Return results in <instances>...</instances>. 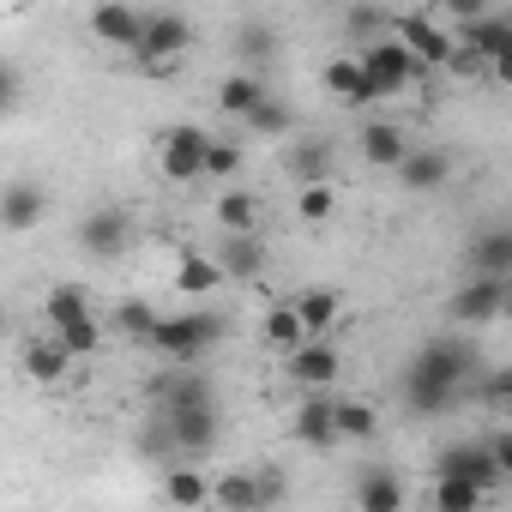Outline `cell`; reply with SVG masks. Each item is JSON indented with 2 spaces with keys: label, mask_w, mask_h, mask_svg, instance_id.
<instances>
[{
  "label": "cell",
  "mask_w": 512,
  "mask_h": 512,
  "mask_svg": "<svg viewBox=\"0 0 512 512\" xmlns=\"http://www.w3.org/2000/svg\"><path fill=\"white\" fill-rule=\"evenodd\" d=\"M476 380V356L464 338H428L410 362H404V410L410 416H446L464 404Z\"/></svg>",
  "instance_id": "cell-1"
},
{
  "label": "cell",
  "mask_w": 512,
  "mask_h": 512,
  "mask_svg": "<svg viewBox=\"0 0 512 512\" xmlns=\"http://www.w3.org/2000/svg\"><path fill=\"white\" fill-rule=\"evenodd\" d=\"M193 49V25L187 13H169V7H145V31H139V49H133V67L151 73V79H169L181 67V55Z\"/></svg>",
  "instance_id": "cell-2"
},
{
  "label": "cell",
  "mask_w": 512,
  "mask_h": 512,
  "mask_svg": "<svg viewBox=\"0 0 512 512\" xmlns=\"http://www.w3.org/2000/svg\"><path fill=\"white\" fill-rule=\"evenodd\" d=\"M217 338H223V314H211V308H187V314H157L151 350L169 356L175 368H187V362H199Z\"/></svg>",
  "instance_id": "cell-3"
},
{
  "label": "cell",
  "mask_w": 512,
  "mask_h": 512,
  "mask_svg": "<svg viewBox=\"0 0 512 512\" xmlns=\"http://www.w3.org/2000/svg\"><path fill=\"white\" fill-rule=\"evenodd\" d=\"M434 476L440 482H464V488H476L482 500L488 494H500L512 476L494 464V452H488V440H452L446 452H440V464H434Z\"/></svg>",
  "instance_id": "cell-4"
},
{
  "label": "cell",
  "mask_w": 512,
  "mask_h": 512,
  "mask_svg": "<svg viewBox=\"0 0 512 512\" xmlns=\"http://www.w3.org/2000/svg\"><path fill=\"white\" fill-rule=\"evenodd\" d=\"M133 235H139V223H133L127 205H97L79 223V253H85V260H97V266H109V260H121V253L133 247Z\"/></svg>",
  "instance_id": "cell-5"
},
{
  "label": "cell",
  "mask_w": 512,
  "mask_h": 512,
  "mask_svg": "<svg viewBox=\"0 0 512 512\" xmlns=\"http://www.w3.org/2000/svg\"><path fill=\"white\" fill-rule=\"evenodd\" d=\"M356 67L374 79V91H380V97H398V91L422 85V67H416V55H410V49H398L392 37H380V43L356 49Z\"/></svg>",
  "instance_id": "cell-6"
},
{
  "label": "cell",
  "mask_w": 512,
  "mask_h": 512,
  "mask_svg": "<svg viewBox=\"0 0 512 512\" xmlns=\"http://www.w3.org/2000/svg\"><path fill=\"white\" fill-rule=\"evenodd\" d=\"M392 43H398V49H410L422 73L452 61V31H446L434 13H398V19H392Z\"/></svg>",
  "instance_id": "cell-7"
},
{
  "label": "cell",
  "mask_w": 512,
  "mask_h": 512,
  "mask_svg": "<svg viewBox=\"0 0 512 512\" xmlns=\"http://www.w3.org/2000/svg\"><path fill=\"white\" fill-rule=\"evenodd\" d=\"M157 434H163L175 452L199 458V452H211V446H217V404H181V410H163Z\"/></svg>",
  "instance_id": "cell-8"
},
{
  "label": "cell",
  "mask_w": 512,
  "mask_h": 512,
  "mask_svg": "<svg viewBox=\"0 0 512 512\" xmlns=\"http://www.w3.org/2000/svg\"><path fill=\"white\" fill-rule=\"evenodd\" d=\"M284 374H290V386H302V392H332L338 374H344V362H338V350H332L326 338H308L302 350L284 356Z\"/></svg>",
  "instance_id": "cell-9"
},
{
  "label": "cell",
  "mask_w": 512,
  "mask_h": 512,
  "mask_svg": "<svg viewBox=\"0 0 512 512\" xmlns=\"http://www.w3.org/2000/svg\"><path fill=\"white\" fill-rule=\"evenodd\" d=\"M452 43H458V49H470L482 67H500V61H512V19H506V13H482V19L458 25V31H452Z\"/></svg>",
  "instance_id": "cell-10"
},
{
  "label": "cell",
  "mask_w": 512,
  "mask_h": 512,
  "mask_svg": "<svg viewBox=\"0 0 512 512\" xmlns=\"http://www.w3.org/2000/svg\"><path fill=\"white\" fill-rule=\"evenodd\" d=\"M205 145H211V133H205V127H193V121L169 127V133H163V145H157V163H163V175H169V181H199Z\"/></svg>",
  "instance_id": "cell-11"
},
{
  "label": "cell",
  "mask_w": 512,
  "mask_h": 512,
  "mask_svg": "<svg viewBox=\"0 0 512 512\" xmlns=\"http://www.w3.org/2000/svg\"><path fill=\"white\" fill-rule=\"evenodd\" d=\"M211 266L223 272V284H253V278H266L272 247L260 235H223V247L211 253Z\"/></svg>",
  "instance_id": "cell-12"
},
{
  "label": "cell",
  "mask_w": 512,
  "mask_h": 512,
  "mask_svg": "<svg viewBox=\"0 0 512 512\" xmlns=\"http://www.w3.org/2000/svg\"><path fill=\"white\" fill-rule=\"evenodd\" d=\"M506 296H512V278H470L452 296V320L458 326H488V320L506 314Z\"/></svg>",
  "instance_id": "cell-13"
},
{
  "label": "cell",
  "mask_w": 512,
  "mask_h": 512,
  "mask_svg": "<svg viewBox=\"0 0 512 512\" xmlns=\"http://www.w3.org/2000/svg\"><path fill=\"white\" fill-rule=\"evenodd\" d=\"M43 217H49V187L43 181H7L0 187V229L31 235Z\"/></svg>",
  "instance_id": "cell-14"
},
{
  "label": "cell",
  "mask_w": 512,
  "mask_h": 512,
  "mask_svg": "<svg viewBox=\"0 0 512 512\" xmlns=\"http://www.w3.org/2000/svg\"><path fill=\"white\" fill-rule=\"evenodd\" d=\"M91 37L109 43V49H139V31H145V7H91Z\"/></svg>",
  "instance_id": "cell-15"
},
{
  "label": "cell",
  "mask_w": 512,
  "mask_h": 512,
  "mask_svg": "<svg viewBox=\"0 0 512 512\" xmlns=\"http://www.w3.org/2000/svg\"><path fill=\"white\" fill-rule=\"evenodd\" d=\"M19 368H25V380H31V386H61V380L73 374V356H67V350L43 332V338H25Z\"/></svg>",
  "instance_id": "cell-16"
},
{
  "label": "cell",
  "mask_w": 512,
  "mask_h": 512,
  "mask_svg": "<svg viewBox=\"0 0 512 512\" xmlns=\"http://www.w3.org/2000/svg\"><path fill=\"white\" fill-rule=\"evenodd\" d=\"M290 434L302 440V446H338V428H332V392H302V404H296V416H290Z\"/></svg>",
  "instance_id": "cell-17"
},
{
  "label": "cell",
  "mask_w": 512,
  "mask_h": 512,
  "mask_svg": "<svg viewBox=\"0 0 512 512\" xmlns=\"http://www.w3.org/2000/svg\"><path fill=\"white\" fill-rule=\"evenodd\" d=\"M356 145H362V157H368L374 169H398V163L410 157V133H404L398 121H362Z\"/></svg>",
  "instance_id": "cell-18"
},
{
  "label": "cell",
  "mask_w": 512,
  "mask_h": 512,
  "mask_svg": "<svg viewBox=\"0 0 512 512\" xmlns=\"http://www.w3.org/2000/svg\"><path fill=\"white\" fill-rule=\"evenodd\" d=\"M410 193H440L446 187V175H452V157L446 151H434V145H410V157L392 169Z\"/></svg>",
  "instance_id": "cell-19"
},
{
  "label": "cell",
  "mask_w": 512,
  "mask_h": 512,
  "mask_svg": "<svg viewBox=\"0 0 512 512\" xmlns=\"http://www.w3.org/2000/svg\"><path fill=\"white\" fill-rule=\"evenodd\" d=\"M404 476L398 470H386V464H374V470H362L356 476V512H404Z\"/></svg>",
  "instance_id": "cell-20"
},
{
  "label": "cell",
  "mask_w": 512,
  "mask_h": 512,
  "mask_svg": "<svg viewBox=\"0 0 512 512\" xmlns=\"http://www.w3.org/2000/svg\"><path fill=\"white\" fill-rule=\"evenodd\" d=\"M470 266H476V278H512V229L506 223H488L470 241Z\"/></svg>",
  "instance_id": "cell-21"
},
{
  "label": "cell",
  "mask_w": 512,
  "mask_h": 512,
  "mask_svg": "<svg viewBox=\"0 0 512 512\" xmlns=\"http://www.w3.org/2000/svg\"><path fill=\"white\" fill-rule=\"evenodd\" d=\"M326 91H332L338 103H350V109H368V103H380V91H374V79L356 67V55H338V61H326Z\"/></svg>",
  "instance_id": "cell-22"
},
{
  "label": "cell",
  "mask_w": 512,
  "mask_h": 512,
  "mask_svg": "<svg viewBox=\"0 0 512 512\" xmlns=\"http://www.w3.org/2000/svg\"><path fill=\"white\" fill-rule=\"evenodd\" d=\"M338 308H344V302H338V290H332V284H308V290L290 302V314L302 320V332H308V338H326V332L338 326Z\"/></svg>",
  "instance_id": "cell-23"
},
{
  "label": "cell",
  "mask_w": 512,
  "mask_h": 512,
  "mask_svg": "<svg viewBox=\"0 0 512 512\" xmlns=\"http://www.w3.org/2000/svg\"><path fill=\"white\" fill-rule=\"evenodd\" d=\"M211 217H217L223 235H260V199L241 193V187H223L217 205H211Z\"/></svg>",
  "instance_id": "cell-24"
},
{
  "label": "cell",
  "mask_w": 512,
  "mask_h": 512,
  "mask_svg": "<svg viewBox=\"0 0 512 512\" xmlns=\"http://www.w3.org/2000/svg\"><path fill=\"white\" fill-rule=\"evenodd\" d=\"M163 500L181 506V512H199V506H211V476L193 470V464H169V476H163Z\"/></svg>",
  "instance_id": "cell-25"
},
{
  "label": "cell",
  "mask_w": 512,
  "mask_h": 512,
  "mask_svg": "<svg viewBox=\"0 0 512 512\" xmlns=\"http://www.w3.org/2000/svg\"><path fill=\"white\" fill-rule=\"evenodd\" d=\"M260 344H266L272 356H290V350H302V344H308V332H302V320L290 314V302L266 308V320H260Z\"/></svg>",
  "instance_id": "cell-26"
},
{
  "label": "cell",
  "mask_w": 512,
  "mask_h": 512,
  "mask_svg": "<svg viewBox=\"0 0 512 512\" xmlns=\"http://www.w3.org/2000/svg\"><path fill=\"white\" fill-rule=\"evenodd\" d=\"M290 175H296L302 187H332V145H326V139H302V145L290 151Z\"/></svg>",
  "instance_id": "cell-27"
},
{
  "label": "cell",
  "mask_w": 512,
  "mask_h": 512,
  "mask_svg": "<svg viewBox=\"0 0 512 512\" xmlns=\"http://www.w3.org/2000/svg\"><path fill=\"white\" fill-rule=\"evenodd\" d=\"M332 428H338V440H374L380 434V410L362 404V398H332Z\"/></svg>",
  "instance_id": "cell-28"
},
{
  "label": "cell",
  "mask_w": 512,
  "mask_h": 512,
  "mask_svg": "<svg viewBox=\"0 0 512 512\" xmlns=\"http://www.w3.org/2000/svg\"><path fill=\"white\" fill-rule=\"evenodd\" d=\"M266 91H272V85H266L260 73H229V79H217V109L241 121V115H247L253 103H260Z\"/></svg>",
  "instance_id": "cell-29"
},
{
  "label": "cell",
  "mask_w": 512,
  "mask_h": 512,
  "mask_svg": "<svg viewBox=\"0 0 512 512\" xmlns=\"http://www.w3.org/2000/svg\"><path fill=\"white\" fill-rule=\"evenodd\" d=\"M211 506H217V512H260V500H253V470H223V476H211Z\"/></svg>",
  "instance_id": "cell-30"
},
{
  "label": "cell",
  "mask_w": 512,
  "mask_h": 512,
  "mask_svg": "<svg viewBox=\"0 0 512 512\" xmlns=\"http://www.w3.org/2000/svg\"><path fill=\"white\" fill-rule=\"evenodd\" d=\"M85 314H91V302H85L79 284H49V296H43V320H49V332L73 326V320H85Z\"/></svg>",
  "instance_id": "cell-31"
},
{
  "label": "cell",
  "mask_w": 512,
  "mask_h": 512,
  "mask_svg": "<svg viewBox=\"0 0 512 512\" xmlns=\"http://www.w3.org/2000/svg\"><path fill=\"white\" fill-rule=\"evenodd\" d=\"M175 290H187V296H211V290H223V272L211 266V253H181Z\"/></svg>",
  "instance_id": "cell-32"
},
{
  "label": "cell",
  "mask_w": 512,
  "mask_h": 512,
  "mask_svg": "<svg viewBox=\"0 0 512 512\" xmlns=\"http://www.w3.org/2000/svg\"><path fill=\"white\" fill-rule=\"evenodd\" d=\"M241 127H247V133H272V139H278V133H290V127H296V115H290V103H284V97H272V91H266L260 103L241 115Z\"/></svg>",
  "instance_id": "cell-33"
},
{
  "label": "cell",
  "mask_w": 512,
  "mask_h": 512,
  "mask_svg": "<svg viewBox=\"0 0 512 512\" xmlns=\"http://www.w3.org/2000/svg\"><path fill=\"white\" fill-rule=\"evenodd\" d=\"M278 43H284V37H278V25H272V19H247V25L235 31V49H241L247 61H272V55H278Z\"/></svg>",
  "instance_id": "cell-34"
},
{
  "label": "cell",
  "mask_w": 512,
  "mask_h": 512,
  "mask_svg": "<svg viewBox=\"0 0 512 512\" xmlns=\"http://www.w3.org/2000/svg\"><path fill=\"white\" fill-rule=\"evenodd\" d=\"M49 338H55V344H61L73 362L103 350V326H97V314H85V320H73V326H61V332H49Z\"/></svg>",
  "instance_id": "cell-35"
},
{
  "label": "cell",
  "mask_w": 512,
  "mask_h": 512,
  "mask_svg": "<svg viewBox=\"0 0 512 512\" xmlns=\"http://www.w3.org/2000/svg\"><path fill=\"white\" fill-rule=\"evenodd\" d=\"M115 326H121L133 344H151V332H157V308L133 296V302H121V308H115Z\"/></svg>",
  "instance_id": "cell-36"
},
{
  "label": "cell",
  "mask_w": 512,
  "mask_h": 512,
  "mask_svg": "<svg viewBox=\"0 0 512 512\" xmlns=\"http://www.w3.org/2000/svg\"><path fill=\"white\" fill-rule=\"evenodd\" d=\"M428 506H434V512H482V494H476V488H464V482H440V476H434Z\"/></svg>",
  "instance_id": "cell-37"
},
{
  "label": "cell",
  "mask_w": 512,
  "mask_h": 512,
  "mask_svg": "<svg viewBox=\"0 0 512 512\" xmlns=\"http://www.w3.org/2000/svg\"><path fill=\"white\" fill-rule=\"evenodd\" d=\"M386 25H392V19H386V13H374V7H350V13H344V31L356 37V49L380 43V37H386Z\"/></svg>",
  "instance_id": "cell-38"
},
{
  "label": "cell",
  "mask_w": 512,
  "mask_h": 512,
  "mask_svg": "<svg viewBox=\"0 0 512 512\" xmlns=\"http://www.w3.org/2000/svg\"><path fill=\"white\" fill-rule=\"evenodd\" d=\"M241 169V145L235 139H211L205 145V163H199V175H211V181H229Z\"/></svg>",
  "instance_id": "cell-39"
},
{
  "label": "cell",
  "mask_w": 512,
  "mask_h": 512,
  "mask_svg": "<svg viewBox=\"0 0 512 512\" xmlns=\"http://www.w3.org/2000/svg\"><path fill=\"white\" fill-rule=\"evenodd\" d=\"M332 211H338V193H332V187H302V193H296V217H302V223H326Z\"/></svg>",
  "instance_id": "cell-40"
},
{
  "label": "cell",
  "mask_w": 512,
  "mask_h": 512,
  "mask_svg": "<svg viewBox=\"0 0 512 512\" xmlns=\"http://www.w3.org/2000/svg\"><path fill=\"white\" fill-rule=\"evenodd\" d=\"M284 470H253V500H260V512H272V506H284Z\"/></svg>",
  "instance_id": "cell-41"
},
{
  "label": "cell",
  "mask_w": 512,
  "mask_h": 512,
  "mask_svg": "<svg viewBox=\"0 0 512 512\" xmlns=\"http://www.w3.org/2000/svg\"><path fill=\"white\" fill-rule=\"evenodd\" d=\"M470 386H476V392H482V404H494V410L512 398V374H506V368H494V374H476Z\"/></svg>",
  "instance_id": "cell-42"
},
{
  "label": "cell",
  "mask_w": 512,
  "mask_h": 512,
  "mask_svg": "<svg viewBox=\"0 0 512 512\" xmlns=\"http://www.w3.org/2000/svg\"><path fill=\"white\" fill-rule=\"evenodd\" d=\"M446 73H458V79H482L488 67H482V61H476L470 49H458V43H452V61H446Z\"/></svg>",
  "instance_id": "cell-43"
},
{
  "label": "cell",
  "mask_w": 512,
  "mask_h": 512,
  "mask_svg": "<svg viewBox=\"0 0 512 512\" xmlns=\"http://www.w3.org/2000/svg\"><path fill=\"white\" fill-rule=\"evenodd\" d=\"M19 97H25V85H19V73H13L7 61H0V115H7V109H13Z\"/></svg>",
  "instance_id": "cell-44"
},
{
  "label": "cell",
  "mask_w": 512,
  "mask_h": 512,
  "mask_svg": "<svg viewBox=\"0 0 512 512\" xmlns=\"http://www.w3.org/2000/svg\"><path fill=\"white\" fill-rule=\"evenodd\" d=\"M0 338H7V302H0Z\"/></svg>",
  "instance_id": "cell-45"
}]
</instances>
